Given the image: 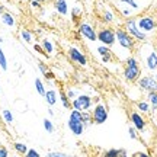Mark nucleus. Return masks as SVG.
Instances as JSON below:
<instances>
[{
	"label": "nucleus",
	"mask_w": 157,
	"mask_h": 157,
	"mask_svg": "<svg viewBox=\"0 0 157 157\" xmlns=\"http://www.w3.org/2000/svg\"><path fill=\"white\" fill-rule=\"evenodd\" d=\"M68 129L73 132L74 135H82L84 131V124L82 121V112H78L76 109H73L71 112H70V118H68Z\"/></svg>",
	"instance_id": "f257e3e1"
},
{
	"label": "nucleus",
	"mask_w": 157,
	"mask_h": 157,
	"mask_svg": "<svg viewBox=\"0 0 157 157\" xmlns=\"http://www.w3.org/2000/svg\"><path fill=\"white\" fill-rule=\"evenodd\" d=\"M124 76L128 82H135L140 77V67H138V61L135 60V57H129L127 60V67L124 70Z\"/></svg>",
	"instance_id": "f03ea898"
},
{
	"label": "nucleus",
	"mask_w": 157,
	"mask_h": 157,
	"mask_svg": "<svg viewBox=\"0 0 157 157\" xmlns=\"http://www.w3.org/2000/svg\"><path fill=\"white\" fill-rule=\"evenodd\" d=\"M71 106L78 112H86L92 108V98L87 95H78L76 99L71 101Z\"/></svg>",
	"instance_id": "7ed1b4c3"
},
{
	"label": "nucleus",
	"mask_w": 157,
	"mask_h": 157,
	"mask_svg": "<svg viewBox=\"0 0 157 157\" xmlns=\"http://www.w3.org/2000/svg\"><path fill=\"white\" fill-rule=\"evenodd\" d=\"M125 31L135 39L144 41V39L147 38V35L144 34L143 31H140V28H138V25H137V21H135V19H127V22H125Z\"/></svg>",
	"instance_id": "20e7f679"
},
{
	"label": "nucleus",
	"mask_w": 157,
	"mask_h": 157,
	"mask_svg": "<svg viewBox=\"0 0 157 157\" xmlns=\"http://www.w3.org/2000/svg\"><path fill=\"white\" fill-rule=\"evenodd\" d=\"M115 36H117V42L122 48H127V50H131L134 47V38L124 29H117L115 31Z\"/></svg>",
	"instance_id": "39448f33"
},
{
	"label": "nucleus",
	"mask_w": 157,
	"mask_h": 157,
	"mask_svg": "<svg viewBox=\"0 0 157 157\" xmlns=\"http://www.w3.org/2000/svg\"><path fill=\"white\" fill-rule=\"evenodd\" d=\"M92 121L98 125H101V124H105L108 121V109L105 108V105H102V103H98L93 109V112H92Z\"/></svg>",
	"instance_id": "423d86ee"
},
{
	"label": "nucleus",
	"mask_w": 157,
	"mask_h": 157,
	"mask_svg": "<svg viewBox=\"0 0 157 157\" xmlns=\"http://www.w3.org/2000/svg\"><path fill=\"white\" fill-rule=\"evenodd\" d=\"M98 39L101 41L103 45L106 47H111L117 42V36H115V31H112L111 28H105V29H101L98 32Z\"/></svg>",
	"instance_id": "0eeeda50"
},
{
	"label": "nucleus",
	"mask_w": 157,
	"mask_h": 157,
	"mask_svg": "<svg viewBox=\"0 0 157 157\" xmlns=\"http://www.w3.org/2000/svg\"><path fill=\"white\" fill-rule=\"evenodd\" d=\"M137 25H138L140 31H143L146 34V32H151L153 29L156 28V21L153 16H143L137 21Z\"/></svg>",
	"instance_id": "6e6552de"
},
{
	"label": "nucleus",
	"mask_w": 157,
	"mask_h": 157,
	"mask_svg": "<svg viewBox=\"0 0 157 157\" xmlns=\"http://www.w3.org/2000/svg\"><path fill=\"white\" fill-rule=\"evenodd\" d=\"M78 32H80L82 36H84L86 39H89V41H92V42H95L96 39H98V34L95 32L93 26L89 25V23H86V22L82 23V25L78 26Z\"/></svg>",
	"instance_id": "1a4fd4ad"
},
{
	"label": "nucleus",
	"mask_w": 157,
	"mask_h": 157,
	"mask_svg": "<svg viewBox=\"0 0 157 157\" xmlns=\"http://www.w3.org/2000/svg\"><path fill=\"white\" fill-rule=\"evenodd\" d=\"M138 84H140L141 89L147 90L148 93H150V92H157V80L154 77H150V76L141 77L140 80H138Z\"/></svg>",
	"instance_id": "9d476101"
},
{
	"label": "nucleus",
	"mask_w": 157,
	"mask_h": 157,
	"mask_svg": "<svg viewBox=\"0 0 157 157\" xmlns=\"http://www.w3.org/2000/svg\"><path fill=\"white\" fill-rule=\"evenodd\" d=\"M68 57H70L71 61L77 63V64H80V66H86V64H87L86 56H84L78 48H76V47H71V48L68 50Z\"/></svg>",
	"instance_id": "9b49d317"
},
{
	"label": "nucleus",
	"mask_w": 157,
	"mask_h": 157,
	"mask_svg": "<svg viewBox=\"0 0 157 157\" xmlns=\"http://www.w3.org/2000/svg\"><path fill=\"white\" fill-rule=\"evenodd\" d=\"M131 121H132L134 128L137 129V131H144V128H146V121L143 119V117H141L138 112L131 113Z\"/></svg>",
	"instance_id": "f8f14e48"
},
{
	"label": "nucleus",
	"mask_w": 157,
	"mask_h": 157,
	"mask_svg": "<svg viewBox=\"0 0 157 157\" xmlns=\"http://www.w3.org/2000/svg\"><path fill=\"white\" fill-rule=\"evenodd\" d=\"M147 68L148 70H157V52L156 51H151L148 56H147Z\"/></svg>",
	"instance_id": "ddd939ff"
},
{
	"label": "nucleus",
	"mask_w": 157,
	"mask_h": 157,
	"mask_svg": "<svg viewBox=\"0 0 157 157\" xmlns=\"http://www.w3.org/2000/svg\"><path fill=\"white\" fill-rule=\"evenodd\" d=\"M98 52L101 54L102 61L103 63H108L109 60H111V57H112V52H111V50H109V47H106V45L98 47Z\"/></svg>",
	"instance_id": "4468645a"
},
{
	"label": "nucleus",
	"mask_w": 157,
	"mask_h": 157,
	"mask_svg": "<svg viewBox=\"0 0 157 157\" xmlns=\"http://www.w3.org/2000/svg\"><path fill=\"white\" fill-rule=\"evenodd\" d=\"M54 7H56V10L58 12L60 15H67L68 13V5L66 0H56Z\"/></svg>",
	"instance_id": "2eb2a0df"
},
{
	"label": "nucleus",
	"mask_w": 157,
	"mask_h": 157,
	"mask_svg": "<svg viewBox=\"0 0 157 157\" xmlns=\"http://www.w3.org/2000/svg\"><path fill=\"white\" fill-rule=\"evenodd\" d=\"M45 101H47V103L50 105V106H54L57 103V92L54 89H50L45 92Z\"/></svg>",
	"instance_id": "dca6fc26"
},
{
	"label": "nucleus",
	"mask_w": 157,
	"mask_h": 157,
	"mask_svg": "<svg viewBox=\"0 0 157 157\" xmlns=\"http://www.w3.org/2000/svg\"><path fill=\"white\" fill-rule=\"evenodd\" d=\"M2 22L5 23V25H7V26H15V19H13V16H12L10 13H3L2 15Z\"/></svg>",
	"instance_id": "f3484780"
},
{
	"label": "nucleus",
	"mask_w": 157,
	"mask_h": 157,
	"mask_svg": "<svg viewBox=\"0 0 157 157\" xmlns=\"http://www.w3.org/2000/svg\"><path fill=\"white\" fill-rule=\"evenodd\" d=\"M35 89H36V92H38L41 96H45V92H47V90H45V86L41 78H35Z\"/></svg>",
	"instance_id": "a211bd4d"
},
{
	"label": "nucleus",
	"mask_w": 157,
	"mask_h": 157,
	"mask_svg": "<svg viewBox=\"0 0 157 157\" xmlns=\"http://www.w3.org/2000/svg\"><path fill=\"white\" fill-rule=\"evenodd\" d=\"M15 150H16L19 154H26V151H28L29 148L26 147V144H23V143H15Z\"/></svg>",
	"instance_id": "6ab92c4d"
},
{
	"label": "nucleus",
	"mask_w": 157,
	"mask_h": 157,
	"mask_svg": "<svg viewBox=\"0 0 157 157\" xmlns=\"http://www.w3.org/2000/svg\"><path fill=\"white\" fill-rule=\"evenodd\" d=\"M148 101L151 103L153 111H156L157 109V92H150L148 93Z\"/></svg>",
	"instance_id": "aec40b11"
},
{
	"label": "nucleus",
	"mask_w": 157,
	"mask_h": 157,
	"mask_svg": "<svg viewBox=\"0 0 157 157\" xmlns=\"http://www.w3.org/2000/svg\"><path fill=\"white\" fill-rule=\"evenodd\" d=\"M82 121H83L84 127H89L90 124L93 122V121H92V113H89V112H82Z\"/></svg>",
	"instance_id": "412c9836"
},
{
	"label": "nucleus",
	"mask_w": 157,
	"mask_h": 157,
	"mask_svg": "<svg viewBox=\"0 0 157 157\" xmlns=\"http://www.w3.org/2000/svg\"><path fill=\"white\" fill-rule=\"evenodd\" d=\"M42 48H44V51L47 54H51V52L54 51V47H52V44H51L48 39H44V41H42Z\"/></svg>",
	"instance_id": "4be33fe9"
},
{
	"label": "nucleus",
	"mask_w": 157,
	"mask_h": 157,
	"mask_svg": "<svg viewBox=\"0 0 157 157\" xmlns=\"http://www.w3.org/2000/svg\"><path fill=\"white\" fill-rule=\"evenodd\" d=\"M0 67L3 68V71L7 70V60H6V56H5V52H3L2 48H0Z\"/></svg>",
	"instance_id": "5701e85b"
},
{
	"label": "nucleus",
	"mask_w": 157,
	"mask_h": 157,
	"mask_svg": "<svg viewBox=\"0 0 157 157\" xmlns=\"http://www.w3.org/2000/svg\"><path fill=\"white\" fill-rule=\"evenodd\" d=\"M2 115H3V119H5L7 124H12V122H13V115H12V112L9 111V109H3Z\"/></svg>",
	"instance_id": "b1692460"
},
{
	"label": "nucleus",
	"mask_w": 157,
	"mask_h": 157,
	"mask_svg": "<svg viewBox=\"0 0 157 157\" xmlns=\"http://www.w3.org/2000/svg\"><path fill=\"white\" fill-rule=\"evenodd\" d=\"M44 128H45V131H47V132L52 134V132H54V124L51 122L50 119H47V118H45V119H44Z\"/></svg>",
	"instance_id": "393cba45"
},
{
	"label": "nucleus",
	"mask_w": 157,
	"mask_h": 157,
	"mask_svg": "<svg viewBox=\"0 0 157 157\" xmlns=\"http://www.w3.org/2000/svg\"><path fill=\"white\" fill-rule=\"evenodd\" d=\"M137 108L140 109L141 112H150V105H148V102H138V103H137Z\"/></svg>",
	"instance_id": "a878e982"
},
{
	"label": "nucleus",
	"mask_w": 157,
	"mask_h": 157,
	"mask_svg": "<svg viewBox=\"0 0 157 157\" xmlns=\"http://www.w3.org/2000/svg\"><path fill=\"white\" fill-rule=\"evenodd\" d=\"M21 36H22V39L25 42H31L32 41V34L29 31H26V29H23L22 32H21Z\"/></svg>",
	"instance_id": "bb28decb"
},
{
	"label": "nucleus",
	"mask_w": 157,
	"mask_h": 157,
	"mask_svg": "<svg viewBox=\"0 0 157 157\" xmlns=\"http://www.w3.org/2000/svg\"><path fill=\"white\" fill-rule=\"evenodd\" d=\"M103 21H105V22H113V21H115V16H113L112 12H109V10L103 12Z\"/></svg>",
	"instance_id": "cd10ccee"
},
{
	"label": "nucleus",
	"mask_w": 157,
	"mask_h": 157,
	"mask_svg": "<svg viewBox=\"0 0 157 157\" xmlns=\"http://www.w3.org/2000/svg\"><path fill=\"white\" fill-rule=\"evenodd\" d=\"M103 157H119V150L118 148H111V150L105 151V156Z\"/></svg>",
	"instance_id": "c85d7f7f"
},
{
	"label": "nucleus",
	"mask_w": 157,
	"mask_h": 157,
	"mask_svg": "<svg viewBox=\"0 0 157 157\" xmlns=\"http://www.w3.org/2000/svg\"><path fill=\"white\" fill-rule=\"evenodd\" d=\"M47 157H71V156H68V154L61 153V151H51V153H48Z\"/></svg>",
	"instance_id": "c756f323"
},
{
	"label": "nucleus",
	"mask_w": 157,
	"mask_h": 157,
	"mask_svg": "<svg viewBox=\"0 0 157 157\" xmlns=\"http://www.w3.org/2000/svg\"><path fill=\"white\" fill-rule=\"evenodd\" d=\"M25 157H41V154L35 148H29L28 151H26V154H25Z\"/></svg>",
	"instance_id": "7c9ffc66"
},
{
	"label": "nucleus",
	"mask_w": 157,
	"mask_h": 157,
	"mask_svg": "<svg viewBox=\"0 0 157 157\" xmlns=\"http://www.w3.org/2000/svg\"><path fill=\"white\" fill-rule=\"evenodd\" d=\"M128 134L132 140H137V138H138V132H137V129H135L134 127H129L128 128Z\"/></svg>",
	"instance_id": "2f4dec72"
},
{
	"label": "nucleus",
	"mask_w": 157,
	"mask_h": 157,
	"mask_svg": "<svg viewBox=\"0 0 157 157\" xmlns=\"http://www.w3.org/2000/svg\"><path fill=\"white\" fill-rule=\"evenodd\" d=\"M68 101H70V99L67 98V95H64V93H63V95H61V103H63V106H64V108H70V106H71V103H70Z\"/></svg>",
	"instance_id": "473e14b6"
},
{
	"label": "nucleus",
	"mask_w": 157,
	"mask_h": 157,
	"mask_svg": "<svg viewBox=\"0 0 157 157\" xmlns=\"http://www.w3.org/2000/svg\"><path fill=\"white\" fill-rule=\"evenodd\" d=\"M121 3H127V5H129L132 9H138V5L135 3V0H121Z\"/></svg>",
	"instance_id": "72a5a7b5"
},
{
	"label": "nucleus",
	"mask_w": 157,
	"mask_h": 157,
	"mask_svg": "<svg viewBox=\"0 0 157 157\" xmlns=\"http://www.w3.org/2000/svg\"><path fill=\"white\" fill-rule=\"evenodd\" d=\"M0 157H9V151L5 147H0Z\"/></svg>",
	"instance_id": "f704fd0d"
},
{
	"label": "nucleus",
	"mask_w": 157,
	"mask_h": 157,
	"mask_svg": "<svg viewBox=\"0 0 157 157\" xmlns=\"http://www.w3.org/2000/svg\"><path fill=\"white\" fill-rule=\"evenodd\" d=\"M67 98L68 99H76V98H77V96H76V92H74L73 89H70L67 92Z\"/></svg>",
	"instance_id": "c9c22d12"
},
{
	"label": "nucleus",
	"mask_w": 157,
	"mask_h": 157,
	"mask_svg": "<svg viewBox=\"0 0 157 157\" xmlns=\"http://www.w3.org/2000/svg\"><path fill=\"white\" fill-rule=\"evenodd\" d=\"M38 67H39V70H41V71H42V73H47V71H48V68H47V66H45L44 63H39L38 64Z\"/></svg>",
	"instance_id": "e433bc0d"
},
{
	"label": "nucleus",
	"mask_w": 157,
	"mask_h": 157,
	"mask_svg": "<svg viewBox=\"0 0 157 157\" xmlns=\"http://www.w3.org/2000/svg\"><path fill=\"white\" fill-rule=\"evenodd\" d=\"M31 5H32V7H41V2L39 0H31Z\"/></svg>",
	"instance_id": "4c0bfd02"
},
{
	"label": "nucleus",
	"mask_w": 157,
	"mask_h": 157,
	"mask_svg": "<svg viewBox=\"0 0 157 157\" xmlns=\"http://www.w3.org/2000/svg\"><path fill=\"white\" fill-rule=\"evenodd\" d=\"M119 157H128V154H127V150L121 148V150H119Z\"/></svg>",
	"instance_id": "58836bf2"
},
{
	"label": "nucleus",
	"mask_w": 157,
	"mask_h": 157,
	"mask_svg": "<svg viewBox=\"0 0 157 157\" xmlns=\"http://www.w3.org/2000/svg\"><path fill=\"white\" fill-rule=\"evenodd\" d=\"M77 15H80V7H74L73 9V17H76Z\"/></svg>",
	"instance_id": "ea45409f"
},
{
	"label": "nucleus",
	"mask_w": 157,
	"mask_h": 157,
	"mask_svg": "<svg viewBox=\"0 0 157 157\" xmlns=\"http://www.w3.org/2000/svg\"><path fill=\"white\" fill-rule=\"evenodd\" d=\"M34 50H35V51H38V52H42V47L36 44V45H34Z\"/></svg>",
	"instance_id": "a19ab883"
},
{
	"label": "nucleus",
	"mask_w": 157,
	"mask_h": 157,
	"mask_svg": "<svg viewBox=\"0 0 157 157\" xmlns=\"http://www.w3.org/2000/svg\"><path fill=\"white\" fill-rule=\"evenodd\" d=\"M45 77L48 78V80H51V78H54V74L50 73V71H47V73H45Z\"/></svg>",
	"instance_id": "79ce46f5"
},
{
	"label": "nucleus",
	"mask_w": 157,
	"mask_h": 157,
	"mask_svg": "<svg viewBox=\"0 0 157 157\" xmlns=\"http://www.w3.org/2000/svg\"><path fill=\"white\" fill-rule=\"evenodd\" d=\"M137 157H151V156H148L146 153H137Z\"/></svg>",
	"instance_id": "37998d69"
},
{
	"label": "nucleus",
	"mask_w": 157,
	"mask_h": 157,
	"mask_svg": "<svg viewBox=\"0 0 157 157\" xmlns=\"http://www.w3.org/2000/svg\"><path fill=\"white\" fill-rule=\"evenodd\" d=\"M122 15H124V16H129V10H128V9H124Z\"/></svg>",
	"instance_id": "c03bdc74"
},
{
	"label": "nucleus",
	"mask_w": 157,
	"mask_h": 157,
	"mask_svg": "<svg viewBox=\"0 0 157 157\" xmlns=\"http://www.w3.org/2000/svg\"><path fill=\"white\" fill-rule=\"evenodd\" d=\"M3 13H5V7L0 5V15H3Z\"/></svg>",
	"instance_id": "a18cd8bd"
},
{
	"label": "nucleus",
	"mask_w": 157,
	"mask_h": 157,
	"mask_svg": "<svg viewBox=\"0 0 157 157\" xmlns=\"http://www.w3.org/2000/svg\"><path fill=\"white\" fill-rule=\"evenodd\" d=\"M13 157H19V156H13Z\"/></svg>",
	"instance_id": "49530a36"
},
{
	"label": "nucleus",
	"mask_w": 157,
	"mask_h": 157,
	"mask_svg": "<svg viewBox=\"0 0 157 157\" xmlns=\"http://www.w3.org/2000/svg\"><path fill=\"white\" fill-rule=\"evenodd\" d=\"M156 78H157V74H156Z\"/></svg>",
	"instance_id": "de8ad7c7"
},
{
	"label": "nucleus",
	"mask_w": 157,
	"mask_h": 157,
	"mask_svg": "<svg viewBox=\"0 0 157 157\" xmlns=\"http://www.w3.org/2000/svg\"><path fill=\"white\" fill-rule=\"evenodd\" d=\"M39 2H41V0H39Z\"/></svg>",
	"instance_id": "09e8293b"
}]
</instances>
